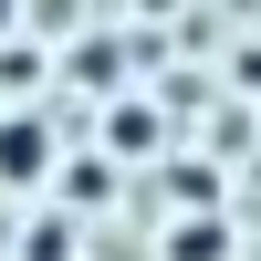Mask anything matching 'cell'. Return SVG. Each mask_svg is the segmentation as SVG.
<instances>
[{
  "instance_id": "obj_1",
  "label": "cell",
  "mask_w": 261,
  "mask_h": 261,
  "mask_svg": "<svg viewBox=\"0 0 261 261\" xmlns=\"http://www.w3.org/2000/svg\"><path fill=\"white\" fill-rule=\"evenodd\" d=\"M0 178H42V125H0Z\"/></svg>"
},
{
  "instance_id": "obj_2",
  "label": "cell",
  "mask_w": 261,
  "mask_h": 261,
  "mask_svg": "<svg viewBox=\"0 0 261 261\" xmlns=\"http://www.w3.org/2000/svg\"><path fill=\"white\" fill-rule=\"evenodd\" d=\"M11 21H21V0H0V32H11Z\"/></svg>"
}]
</instances>
